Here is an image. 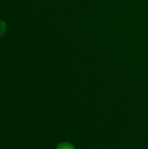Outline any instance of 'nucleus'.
I'll list each match as a JSON object with an SVG mask.
<instances>
[{
	"label": "nucleus",
	"instance_id": "2",
	"mask_svg": "<svg viewBox=\"0 0 148 149\" xmlns=\"http://www.w3.org/2000/svg\"><path fill=\"white\" fill-rule=\"evenodd\" d=\"M5 31H6V24L3 21L0 20V37L5 32Z\"/></svg>",
	"mask_w": 148,
	"mask_h": 149
},
{
	"label": "nucleus",
	"instance_id": "1",
	"mask_svg": "<svg viewBox=\"0 0 148 149\" xmlns=\"http://www.w3.org/2000/svg\"><path fill=\"white\" fill-rule=\"evenodd\" d=\"M57 149H76V148L70 142H61L58 145Z\"/></svg>",
	"mask_w": 148,
	"mask_h": 149
}]
</instances>
